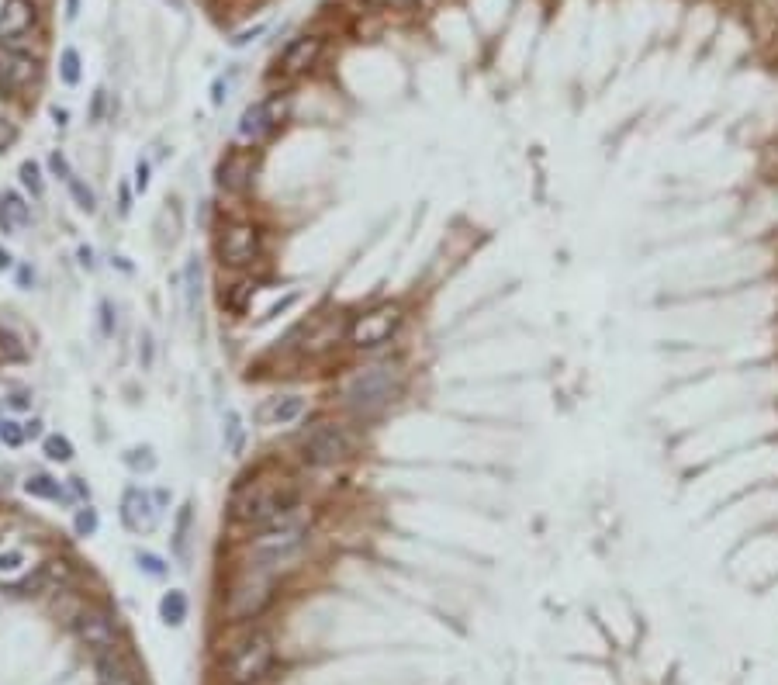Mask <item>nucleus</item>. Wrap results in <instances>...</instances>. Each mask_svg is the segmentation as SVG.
<instances>
[{"label": "nucleus", "mask_w": 778, "mask_h": 685, "mask_svg": "<svg viewBox=\"0 0 778 685\" xmlns=\"http://www.w3.org/2000/svg\"><path fill=\"white\" fill-rule=\"evenodd\" d=\"M39 77V63L14 45H0V90H18Z\"/></svg>", "instance_id": "obj_12"}, {"label": "nucleus", "mask_w": 778, "mask_h": 685, "mask_svg": "<svg viewBox=\"0 0 778 685\" xmlns=\"http://www.w3.org/2000/svg\"><path fill=\"white\" fill-rule=\"evenodd\" d=\"M322 56V39L319 35H301V39H294L287 49L281 52V73L284 77H301V73H308L315 63H319Z\"/></svg>", "instance_id": "obj_13"}, {"label": "nucleus", "mask_w": 778, "mask_h": 685, "mask_svg": "<svg viewBox=\"0 0 778 685\" xmlns=\"http://www.w3.org/2000/svg\"><path fill=\"white\" fill-rule=\"evenodd\" d=\"M11 405H14V409H28V395H25V391H18V395L11 398Z\"/></svg>", "instance_id": "obj_42"}, {"label": "nucleus", "mask_w": 778, "mask_h": 685, "mask_svg": "<svg viewBox=\"0 0 778 685\" xmlns=\"http://www.w3.org/2000/svg\"><path fill=\"white\" fill-rule=\"evenodd\" d=\"M14 139H18V132H14V125H11V122H4V118H0V153H4V149L11 146Z\"/></svg>", "instance_id": "obj_38"}, {"label": "nucleus", "mask_w": 778, "mask_h": 685, "mask_svg": "<svg viewBox=\"0 0 778 685\" xmlns=\"http://www.w3.org/2000/svg\"><path fill=\"white\" fill-rule=\"evenodd\" d=\"M25 436H42V419H32V423H25Z\"/></svg>", "instance_id": "obj_40"}, {"label": "nucleus", "mask_w": 778, "mask_h": 685, "mask_svg": "<svg viewBox=\"0 0 778 685\" xmlns=\"http://www.w3.org/2000/svg\"><path fill=\"white\" fill-rule=\"evenodd\" d=\"M97 668H101L104 685H135V679L128 675V668L115 658V654H101V658H97Z\"/></svg>", "instance_id": "obj_20"}, {"label": "nucleus", "mask_w": 778, "mask_h": 685, "mask_svg": "<svg viewBox=\"0 0 778 685\" xmlns=\"http://www.w3.org/2000/svg\"><path fill=\"white\" fill-rule=\"evenodd\" d=\"M73 533H77V537H94L97 533V509L80 506L77 516H73Z\"/></svg>", "instance_id": "obj_26"}, {"label": "nucleus", "mask_w": 778, "mask_h": 685, "mask_svg": "<svg viewBox=\"0 0 778 685\" xmlns=\"http://www.w3.org/2000/svg\"><path fill=\"white\" fill-rule=\"evenodd\" d=\"M42 450H45V457H49V461H56V464H70L73 461V443L66 440V436H59V433L45 436Z\"/></svg>", "instance_id": "obj_23"}, {"label": "nucleus", "mask_w": 778, "mask_h": 685, "mask_svg": "<svg viewBox=\"0 0 778 685\" xmlns=\"http://www.w3.org/2000/svg\"><path fill=\"white\" fill-rule=\"evenodd\" d=\"M49 167H52V173H56L59 180H70V177H73V173H70V163H66L63 153H52V156H49Z\"/></svg>", "instance_id": "obj_35"}, {"label": "nucleus", "mask_w": 778, "mask_h": 685, "mask_svg": "<svg viewBox=\"0 0 778 685\" xmlns=\"http://www.w3.org/2000/svg\"><path fill=\"white\" fill-rule=\"evenodd\" d=\"M125 464L132 471H153L156 468V454H153V447H132L125 454Z\"/></svg>", "instance_id": "obj_25"}, {"label": "nucleus", "mask_w": 778, "mask_h": 685, "mask_svg": "<svg viewBox=\"0 0 778 685\" xmlns=\"http://www.w3.org/2000/svg\"><path fill=\"white\" fill-rule=\"evenodd\" d=\"M263 250V236L256 225L249 222H236L222 232L218 239V253H222V263L225 267H249Z\"/></svg>", "instance_id": "obj_7"}, {"label": "nucleus", "mask_w": 778, "mask_h": 685, "mask_svg": "<svg viewBox=\"0 0 778 685\" xmlns=\"http://www.w3.org/2000/svg\"><path fill=\"white\" fill-rule=\"evenodd\" d=\"M308 523H312L308 509H301V506L287 509L284 516H277L274 523H267V533L256 540V547H253L256 557H260V561H284L287 554L298 551V547L305 544Z\"/></svg>", "instance_id": "obj_2"}, {"label": "nucleus", "mask_w": 778, "mask_h": 685, "mask_svg": "<svg viewBox=\"0 0 778 685\" xmlns=\"http://www.w3.org/2000/svg\"><path fill=\"white\" fill-rule=\"evenodd\" d=\"M398 391V374L395 367H367L364 374H357V378L350 381V388H346V405H350L353 412H364V416H370V412L384 409V405L395 398Z\"/></svg>", "instance_id": "obj_3"}, {"label": "nucleus", "mask_w": 778, "mask_h": 685, "mask_svg": "<svg viewBox=\"0 0 778 685\" xmlns=\"http://www.w3.org/2000/svg\"><path fill=\"white\" fill-rule=\"evenodd\" d=\"M21 184H25L28 191L35 194V198H42L45 184H42V173H39V163H35V160H25V163H21Z\"/></svg>", "instance_id": "obj_29"}, {"label": "nucleus", "mask_w": 778, "mask_h": 685, "mask_svg": "<svg viewBox=\"0 0 778 685\" xmlns=\"http://www.w3.org/2000/svg\"><path fill=\"white\" fill-rule=\"evenodd\" d=\"M25 492L32 495V499H52L59 502L63 499V485H59L56 478H49V474H32V478L25 481Z\"/></svg>", "instance_id": "obj_19"}, {"label": "nucleus", "mask_w": 778, "mask_h": 685, "mask_svg": "<svg viewBox=\"0 0 778 685\" xmlns=\"http://www.w3.org/2000/svg\"><path fill=\"white\" fill-rule=\"evenodd\" d=\"M59 77H63L66 87H77L80 84V56L77 49H66L63 59H59Z\"/></svg>", "instance_id": "obj_24"}, {"label": "nucleus", "mask_w": 778, "mask_h": 685, "mask_svg": "<svg viewBox=\"0 0 778 685\" xmlns=\"http://www.w3.org/2000/svg\"><path fill=\"white\" fill-rule=\"evenodd\" d=\"M370 4H381V7H391V11H412L419 0H370Z\"/></svg>", "instance_id": "obj_39"}, {"label": "nucleus", "mask_w": 778, "mask_h": 685, "mask_svg": "<svg viewBox=\"0 0 778 685\" xmlns=\"http://www.w3.org/2000/svg\"><path fill=\"white\" fill-rule=\"evenodd\" d=\"M294 506H298V488L287 478H256L232 495V519L246 526H267Z\"/></svg>", "instance_id": "obj_1"}, {"label": "nucleus", "mask_w": 778, "mask_h": 685, "mask_svg": "<svg viewBox=\"0 0 778 685\" xmlns=\"http://www.w3.org/2000/svg\"><path fill=\"white\" fill-rule=\"evenodd\" d=\"M101 312H104V333H111V305L101 301Z\"/></svg>", "instance_id": "obj_41"}, {"label": "nucleus", "mask_w": 778, "mask_h": 685, "mask_svg": "<svg viewBox=\"0 0 778 685\" xmlns=\"http://www.w3.org/2000/svg\"><path fill=\"white\" fill-rule=\"evenodd\" d=\"M225 447H229L232 454L243 450V419H239V412H229V440H225Z\"/></svg>", "instance_id": "obj_34"}, {"label": "nucleus", "mask_w": 778, "mask_h": 685, "mask_svg": "<svg viewBox=\"0 0 778 685\" xmlns=\"http://www.w3.org/2000/svg\"><path fill=\"white\" fill-rule=\"evenodd\" d=\"M21 564H25V551H21V547L0 551V575H11V571H18Z\"/></svg>", "instance_id": "obj_33"}, {"label": "nucleus", "mask_w": 778, "mask_h": 685, "mask_svg": "<svg viewBox=\"0 0 778 685\" xmlns=\"http://www.w3.org/2000/svg\"><path fill=\"white\" fill-rule=\"evenodd\" d=\"M270 596H274V585H270V578H253V582H243L236 592H232V616L236 620H249V616H256L263 606L270 602Z\"/></svg>", "instance_id": "obj_14"}, {"label": "nucleus", "mask_w": 778, "mask_h": 685, "mask_svg": "<svg viewBox=\"0 0 778 685\" xmlns=\"http://www.w3.org/2000/svg\"><path fill=\"white\" fill-rule=\"evenodd\" d=\"M39 21L32 0H4V11H0V45H18Z\"/></svg>", "instance_id": "obj_11"}, {"label": "nucleus", "mask_w": 778, "mask_h": 685, "mask_svg": "<svg viewBox=\"0 0 778 685\" xmlns=\"http://www.w3.org/2000/svg\"><path fill=\"white\" fill-rule=\"evenodd\" d=\"M274 668V637L256 630L236 647L229 661V679L236 685H260Z\"/></svg>", "instance_id": "obj_4"}, {"label": "nucleus", "mask_w": 778, "mask_h": 685, "mask_svg": "<svg viewBox=\"0 0 778 685\" xmlns=\"http://www.w3.org/2000/svg\"><path fill=\"white\" fill-rule=\"evenodd\" d=\"M198 284H201V263L198 257H191V263H187V312L198 308Z\"/></svg>", "instance_id": "obj_28"}, {"label": "nucleus", "mask_w": 778, "mask_h": 685, "mask_svg": "<svg viewBox=\"0 0 778 685\" xmlns=\"http://www.w3.org/2000/svg\"><path fill=\"white\" fill-rule=\"evenodd\" d=\"M77 7H80V0H66V14H70V18H77Z\"/></svg>", "instance_id": "obj_44"}, {"label": "nucleus", "mask_w": 778, "mask_h": 685, "mask_svg": "<svg viewBox=\"0 0 778 685\" xmlns=\"http://www.w3.org/2000/svg\"><path fill=\"white\" fill-rule=\"evenodd\" d=\"M249 295H253V284H249V281H243V284H232V295H229V298L222 295V305L229 308V312H243Z\"/></svg>", "instance_id": "obj_31"}, {"label": "nucleus", "mask_w": 778, "mask_h": 685, "mask_svg": "<svg viewBox=\"0 0 778 685\" xmlns=\"http://www.w3.org/2000/svg\"><path fill=\"white\" fill-rule=\"evenodd\" d=\"M28 222H32V208H28L14 191L0 194V229L18 232V229H25Z\"/></svg>", "instance_id": "obj_16"}, {"label": "nucleus", "mask_w": 778, "mask_h": 685, "mask_svg": "<svg viewBox=\"0 0 778 685\" xmlns=\"http://www.w3.org/2000/svg\"><path fill=\"white\" fill-rule=\"evenodd\" d=\"M66 184H70V194H73V198H77V205L83 208V212H94V191H90V187L87 184H83V180L77 177V173H73V177L70 180H66Z\"/></svg>", "instance_id": "obj_30"}, {"label": "nucleus", "mask_w": 778, "mask_h": 685, "mask_svg": "<svg viewBox=\"0 0 778 685\" xmlns=\"http://www.w3.org/2000/svg\"><path fill=\"white\" fill-rule=\"evenodd\" d=\"M191 502L180 506V516H177V530H173V551L180 557H187V540H191V526H194V513H191Z\"/></svg>", "instance_id": "obj_21"}, {"label": "nucleus", "mask_w": 778, "mask_h": 685, "mask_svg": "<svg viewBox=\"0 0 778 685\" xmlns=\"http://www.w3.org/2000/svg\"><path fill=\"white\" fill-rule=\"evenodd\" d=\"M135 564H139V571H146L149 578H163L166 575L163 557L153 554V551H135Z\"/></svg>", "instance_id": "obj_27"}, {"label": "nucleus", "mask_w": 778, "mask_h": 685, "mask_svg": "<svg viewBox=\"0 0 778 685\" xmlns=\"http://www.w3.org/2000/svg\"><path fill=\"white\" fill-rule=\"evenodd\" d=\"M4 270H11V253L0 250V274H4Z\"/></svg>", "instance_id": "obj_43"}, {"label": "nucleus", "mask_w": 778, "mask_h": 685, "mask_svg": "<svg viewBox=\"0 0 778 685\" xmlns=\"http://www.w3.org/2000/svg\"><path fill=\"white\" fill-rule=\"evenodd\" d=\"M398 326H402V308L377 305L350 322L346 340H350V346H357V350H370V346H381L384 340H391L398 333Z\"/></svg>", "instance_id": "obj_6"}, {"label": "nucleus", "mask_w": 778, "mask_h": 685, "mask_svg": "<svg viewBox=\"0 0 778 685\" xmlns=\"http://www.w3.org/2000/svg\"><path fill=\"white\" fill-rule=\"evenodd\" d=\"M284 111H287V104L281 97H267V101H260V104H249L243 111V122H239V132H236L239 142H253V146L263 142L277 125H281Z\"/></svg>", "instance_id": "obj_8"}, {"label": "nucleus", "mask_w": 778, "mask_h": 685, "mask_svg": "<svg viewBox=\"0 0 778 685\" xmlns=\"http://www.w3.org/2000/svg\"><path fill=\"white\" fill-rule=\"evenodd\" d=\"M301 457H305V464H315V468L339 464L346 457H353V436L343 426L322 423L301 440Z\"/></svg>", "instance_id": "obj_5"}, {"label": "nucleus", "mask_w": 778, "mask_h": 685, "mask_svg": "<svg viewBox=\"0 0 778 685\" xmlns=\"http://www.w3.org/2000/svg\"><path fill=\"white\" fill-rule=\"evenodd\" d=\"M52 118H56V125H66V111L56 108V111H52Z\"/></svg>", "instance_id": "obj_45"}, {"label": "nucleus", "mask_w": 778, "mask_h": 685, "mask_svg": "<svg viewBox=\"0 0 778 685\" xmlns=\"http://www.w3.org/2000/svg\"><path fill=\"white\" fill-rule=\"evenodd\" d=\"M122 523L132 533H153L160 523V506H156V495H149L146 488L128 485L122 495Z\"/></svg>", "instance_id": "obj_9"}, {"label": "nucleus", "mask_w": 778, "mask_h": 685, "mask_svg": "<svg viewBox=\"0 0 778 685\" xmlns=\"http://www.w3.org/2000/svg\"><path fill=\"white\" fill-rule=\"evenodd\" d=\"M77 634L80 641L90 647V651L101 658V654H115V623H111L108 613H101V609H87V613L77 620Z\"/></svg>", "instance_id": "obj_10"}, {"label": "nucleus", "mask_w": 778, "mask_h": 685, "mask_svg": "<svg viewBox=\"0 0 778 685\" xmlns=\"http://www.w3.org/2000/svg\"><path fill=\"white\" fill-rule=\"evenodd\" d=\"M160 620L166 627H180L187 620V596L177 589H170L166 596L160 599Z\"/></svg>", "instance_id": "obj_18"}, {"label": "nucleus", "mask_w": 778, "mask_h": 685, "mask_svg": "<svg viewBox=\"0 0 778 685\" xmlns=\"http://www.w3.org/2000/svg\"><path fill=\"white\" fill-rule=\"evenodd\" d=\"M0 440H4L7 447H21V443L28 440V436H25V426L14 423V419H4V423H0Z\"/></svg>", "instance_id": "obj_32"}, {"label": "nucleus", "mask_w": 778, "mask_h": 685, "mask_svg": "<svg viewBox=\"0 0 778 685\" xmlns=\"http://www.w3.org/2000/svg\"><path fill=\"white\" fill-rule=\"evenodd\" d=\"M21 360H25V343L0 326V364H21Z\"/></svg>", "instance_id": "obj_22"}, {"label": "nucleus", "mask_w": 778, "mask_h": 685, "mask_svg": "<svg viewBox=\"0 0 778 685\" xmlns=\"http://www.w3.org/2000/svg\"><path fill=\"white\" fill-rule=\"evenodd\" d=\"M305 416V398L301 395H281V398H270V405L263 409V419L274 426H287L294 419Z\"/></svg>", "instance_id": "obj_17"}, {"label": "nucleus", "mask_w": 778, "mask_h": 685, "mask_svg": "<svg viewBox=\"0 0 778 685\" xmlns=\"http://www.w3.org/2000/svg\"><path fill=\"white\" fill-rule=\"evenodd\" d=\"M253 180V156L249 153H229L222 163H218V187L229 194L246 191V184Z\"/></svg>", "instance_id": "obj_15"}, {"label": "nucleus", "mask_w": 778, "mask_h": 685, "mask_svg": "<svg viewBox=\"0 0 778 685\" xmlns=\"http://www.w3.org/2000/svg\"><path fill=\"white\" fill-rule=\"evenodd\" d=\"M135 191L146 194L149 191V163L139 160V167H135Z\"/></svg>", "instance_id": "obj_37"}, {"label": "nucleus", "mask_w": 778, "mask_h": 685, "mask_svg": "<svg viewBox=\"0 0 778 685\" xmlns=\"http://www.w3.org/2000/svg\"><path fill=\"white\" fill-rule=\"evenodd\" d=\"M294 305H298V295L291 291V295H284L281 301H274V305L267 308V319H277V315H284L287 308H294Z\"/></svg>", "instance_id": "obj_36"}]
</instances>
